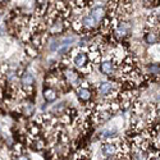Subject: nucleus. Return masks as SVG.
<instances>
[{"instance_id":"f257e3e1","label":"nucleus","mask_w":160,"mask_h":160,"mask_svg":"<svg viewBox=\"0 0 160 160\" xmlns=\"http://www.w3.org/2000/svg\"><path fill=\"white\" fill-rule=\"evenodd\" d=\"M72 62L74 64L76 68H78L79 71H82L83 73H88L91 72L92 69V65L94 64H87L90 62L88 59V55H87V52L86 51H82V50H76L73 52V55H72Z\"/></svg>"},{"instance_id":"f03ea898","label":"nucleus","mask_w":160,"mask_h":160,"mask_svg":"<svg viewBox=\"0 0 160 160\" xmlns=\"http://www.w3.org/2000/svg\"><path fill=\"white\" fill-rule=\"evenodd\" d=\"M101 150H102V154L106 156V158H112L114 155L118 154V143L117 142H106L101 146Z\"/></svg>"},{"instance_id":"7ed1b4c3","label":"nucleus","mask_w":160,"mask_h":160,"mask_svg":"<svg viewBox=\"0 0 160 160\" xmlns=\"http://www.w3.org/2000/svg\"><path fill=\"white\" fill-rule=\"evenodd\" d=\"M33 82H35V79H33L32 74H30V73H24V74L22 76V78H21V83H22V87H23V90H24L26 94H28V91H27V90H30V88L32 87Z\"/></svg>"},{"instance_id":"20e7f679","label":"nucleus","mask_w":160,"mask_h":160,"mask_svg":"<svg viewBox=\"0 0 160 160\" xmlns=\"http://www.w3.org/2000/svg\"><path fill=\"white\" fill-rule=\"evenodd\" d=\"M128 30H129V24L127 22H121L118 26H115L114 33H115L117 38H122L128 33Z\"/></svg>"},{"instance_id":"39448f33","label":"nucleus","mask_w":160,"mask_h":160,"mask_svg":"<svg viewBox=\"0 0 160 160\" xmlns=\"http://www.w3.org/2000/svg\"><path fill=\"white\" fill-rule=\"evenodd\" d=\"M114 63L109 59V60H104L101 64H100V71L104 73V74H106V76H110V74H113V72H114Z\"/></svg>"},{"instance_id":"423d86ee","label":"nucleus","mask_w":160,"mask_h":160,"mask_svg":"<svg viewBox=\"0 0 160 160\" xmlns=\"http://www.w3.org/2000/svg\"><path fill=\"white\" fill-rule=\"evenodd\" d=\"M90 14L92 16V18L96 21V23H99V22H101V21L104 19V17H105V10H104L102 7H96V8H94V9L91 10Z\"/></svg>"},{"instance_id":"0eeeda50","label":"nucleus","mask_w":160,"mask_h":160,"mask_svg":"<svg viewBox=\"0 0 160 160\" xmlns=\"http://www.w3.org/2000/svg\"><path fill=\"white\" fill-rule=\"evenodd\" d=\"M113 91V83L110 82H102L99 86V94L101 96H109Z\"/></svg>"},{"instance_id":"6e6552de","label":"nucleus","mask_w":160,"mask_h":160,"mask_svg":"<svg viewBox=\"0 0 160 160\" xmlns=\"http://www.w3.org/2000/svg\"><path fill=\"white\" fill-rule=\"evenodd\" d=\"M65 78L72 86H77L79 83V76L73 71H65Z\"/></svg>"},{"instance_id":"1a4fd4ad","label":"nucleus","mask_w":160,"mask_h":160,"mask_svg":"<svg viewBox=\"0 0 160 160\" xmlns=\"http://www.w3.org/2000/svg\"><path fill=\"white\" fill-rule=\"evenodd\" d=\"M77 96L83 101H88L91 99V91L87 87H79L77 90Z\"/></svg>"},{"instance_id":"9d476101","label":"nucleus","mask_w":160,"mask_h":160,"mask_svg":"<svg viewBox=\"0 0 160 160\" xmlns=\"http://www.w3.org/2000/svg\"><path fill=\"white\" fill-rule=\"evenodd\" d=\"M81 23H82V27H85V28H92V27H95L96 26V21L92 18V16L91 14H87V16H85L83 18H82V21H81Z\"/></svg>"},{"instance_id":"9b49d317","label":"nucleus","mask_w":160,"mask_h":160,"mask_svg":"<svg viewBox=\"0 0 160 160\" xmlns=\"http://www.w3.org/2000/svg\"><path fill=\"white\" fill-rule=\"evenodd\" d=\"M44 98L48 100V101H54L57 99V91L52 88V87H48L45 91H44Z\"/></svg>"},{"instance_id":"f8f14e48","label":"nucleus","mask_w":160,"mask_h":160,"mask_svg":"<svg viewBox=\"0 0 160 160\" xmlns=\"http://www.w3.org/2000/svg\"><path fill=\"white\" fill-rule=\"evenodd\" d=\"M117 135V129L115 128H108V129H105L104 132H102V137L104 138H110V137H114Z\"/></svg>"},{"instance_id":"ddd939ff","label":"nucleus","mask_w":160,"mask_h":160,"mask_svg":"<svg viewBox=\"0 0 160 160\" xmlns=\"http://www.w3.org/2000/svg\"><path fill=\"white\" fill-rule=\"evenodd\" d=\"M146 41H148L149 44H154L155 41H156V37H155V35L154 33H151V32H149V33H146Z\"/></svg>"},{"instance_id":"4468645a","label":"nucleus","mask_w":160,"mask_h":160,"mask_svg":"<svg viewBox=\"0 0 160 160\" xmlns=\"http://www.w3.org/2000/svg\"><path fill=\"white\" fill-rule=\"evenodd\" d=\"M17 160H30V159H28V156H26V155H21V156L17 158Z\"/></svg>"},{"instance_id":"2eb2a0df","label":"nucleus","mask_w":160,"mask_h":160,"mask_svg":"<svg viewBox=\"0 0 160 160\" xmlns=\"http://www.w3.org/2000/svg\"><path fill=\"white\" fill-rule=\"evenodd\" d=\"M106 160H110V159H109V158H108V159H106Z\"/></svg>"}]
</instances>
